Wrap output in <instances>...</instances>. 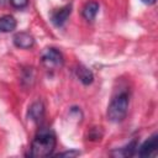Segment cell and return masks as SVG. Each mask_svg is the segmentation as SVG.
<instances>
[{
	"instance_id": "6da1fadb",
	"label": "cell",
	"mask_w": 158,
	"mask_h": 158,
	"mask_svg": "<svg viewBox=\"0 0 158 158\" xmlns=\"http://www.w3.org/2000/svg\"><path fill=\"white\" fill-rule=\"evenodd\" d=\"M56 136L53 133L52 130L49 128H41L32 143H31V148H30V156L33 158H42V157H48L53 153L54 148H56Z\"/></svg>"
},
{
	"instance_id": "7a4b0ae2",
	"label": "cell",
	"mask_w": 158,
	"mask_h": 158,
	"mask_svg": "<svg viewBox=\"0 0 158 158\" xmlns=\"http://www.w3.org/2000/svg\"><path fill=\"white\" fill-rule=\"evenodd\" d=\"M128 110V95L127 93H121L115 96L107 107V118L111 122H121Z\"/></svg>"
},
{
	"instance_id": "3957f363",
	"label": "cell",
	"mask_w": 158,
	"mask_h": 158,
	"mask_svg": "<svg viewBox=\"0 0 158 158\" xmlns=\"http://www.w3.org/2000/svg\"><path fill=\"white\" fill-rule=\"evenodd\" d=\"M64 63L62 53L56 48H47L42 53V64L47 69H54L60 68Z\"/></svg>"
},
{
	"instance_id": "277c9868",
	"label": "cell",
	"mask_w": 158,
	"mask_h": 158,
	"mask_svg": "<svg viewBox=\"0 0 158 158\" xmlns=\"http://www.w3.org/2000/svg\"><path fill=\"white\" fill-rule=\"evenodd\" d=\"M157 147H158V136L153 135L147 141H144L139 148H137V154L139 157H149L157 151Z\"/></svg>"
},
{
	"instance_id": "5b68a950",
	"label": "cell",
	"mask_w": 158,
	"mask_h": 158,
	"mask_svg": "<svg viewBox=\"0 0 158 158\" xmlns=\"http://www.w3.org/2000/svg\"><path fill=\"white\" fill-rule=\"evenodd\" d=\"M70 12H72V5H65V6L60 7V9L54 10L52 12V15H51V20H52L53 25L57 26V27L63 26L64 22L68 20Z\"/></svg>"
},
{
	"instance_id": "8992f818",
	"label": "cell",
	"mask_w": 158,
	"mask_h": 158,
	"mask_svg": "<svg viewBox=\"0 0 158 158\" xmlns=\"http://www.w3.org/2000/svg\"><path fill=\"white\" fill-rule=\"evenodd\" d=\"M14 43L19 48L28 49L35 44V40L28 32H19L14 36Z\"/></svg>"
},
{
	"instance_id": "52a82bcc",
	"label": "cell",
	"mask_w": 158,
	"mask_h": 158,
	"mask_svg": "<svg viewBox=\"0 0 158 158\" xmlns=\"http://www.w3.org/2000/svg\"><path fill=\"white\" fill-rule=\"evenodd\" d=\"M43 116H44V106H43V104L41 101L33 102L28 109V117L35 122H40V121H42Z\"/></svg>"
},
{
	"instance_id": "ba28073f",
	"label": "cell",
	"mask_w": 158,
	"mask_h": 158,
	"mask_svg": "<svg viewBox=\"0 0 158 158\" xmlns=\"http://www.w3.org/2000/svg\"><path fill=\"white\" fill-rule=\"evenodd\" d=\"M75 74H77L78 79H79L84 85H89V84H91L93 80H94L93 72H91L89 68H86V67H84V65H81V64L77 67Z\"/></svg>"
},
{
	"instance_id": "9c48e42d",
	"label": "cell",
	"mask_w": 158,
	"mask_h": 158,
	"mask_svg": "<svg viewBox=\"0 0 158 158\" xmlns=\"http://www.w3.org/2000/svg\"><path fill=\"white\" fill-rule=\"evenodd\" d=\"M99 11V4L96 1H89L83 7V17L88 21H93Z\"/></svg>"
},
{
	"instance_id": "30bf717a",
	"label": "cell",
	"mask_w": 158,
	"mask_h": 158,
	"mask_svg": "<svg viewBox=\"0 0 158 158\" xmlns=\"http://www.w3.org/2000/svg\"><path fill=\"white\" fill-rule=\"evenodd\" d=\"M16 20L11 15H5L0 17V32H11L16 28Z\"/></svg>"
},
{
	"instance_id": "8fae6325",
	"label": "cell",
	"mask_w": 158,
	"mask_h": 158,
	"mask_svg": "<svg viewBox=\"0 0 158 158\" xmlns=\"http://www.w3.org/2000/svg\"><path fill=\"white\" fill-rule=\"evenodd\" d=\"M101 136H102V132L99 133L98 127H94V128H91V131H90V133H89L88 137H89V139H91V141H98V139L101 138Z\"/></svg>"
},
{
	"instance_id": "7c38bea8",
	"label": "cell",
	"mask_w": 158,
	"mask_h": 158,
	"mask_svg": "<svg viewBox=\"0 0 158 158\" xmlns=\"http://www.w3.org/2000/svg\"><path fill=\"white\" fill-rule=\"evenodd\" d=\"M10 2H11V5H12L14 7H16V9H22V7H25V6L27 5L28 0H10Z\"/></svg>"
},
{
	"instance_id": "4fadbf2b",
	"label": "cell",
	"mask_w": 158,
	"mask_h": 158,
	"mask_svg": "<svg viewBox=\"0 0 158 158\" xmlns=\"http://www.w3.org/2000/svg\"><path fill=\"white\" fill-rule=\"evenodd\" d=\"M80 154V152L79 151H67V152H62V153H58V154H56V157H77V156H79Z\"/></svg>"
},
{
	"instance_id": "5bb4252c",
	"label": "cell",
	"mask_w": 158,
	"mask_h": 158,
	"mask_svg": "<svg viewBox=\"0 0 158 158\" xmlns=\"http://www.w3.org/2000/svg\"><path fill=\"white\" fill-rule=\"evenodd\" d=\"M141 1L144 2V4H147V5H152V4L156 2V0H141Z\"/></svg>"
},
{
	"instance_id": "9a60e30c",
	"label": "cell",
	"mask_w": 158,
	"mask_h": 158,
	"mask_svg": "<svg viewBox=\"0 0 158 158\" xmlns=\"http://www.w3.org/2000/svg\"><path fill=\"white\" fill-rule=\"evenodd\" d=\"M0 4H4V0H0Z\"/></svg>"
}]
</instances>
